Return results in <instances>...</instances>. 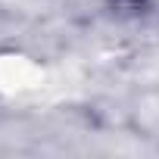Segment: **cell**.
<instances>
[{"label":"cell","instance_id":"obj_1","mask_svg":"<svg viewBox=\"0 0 159 159\" xmlns=\"http://www.w3.org/2000/svg\"><path fill=\"white\" fill-rule=\"evenodd\" d=\"M131 3H137V0H131Z\"/></svg>","mask_w":159,"mask_h":159}]
</instances>
